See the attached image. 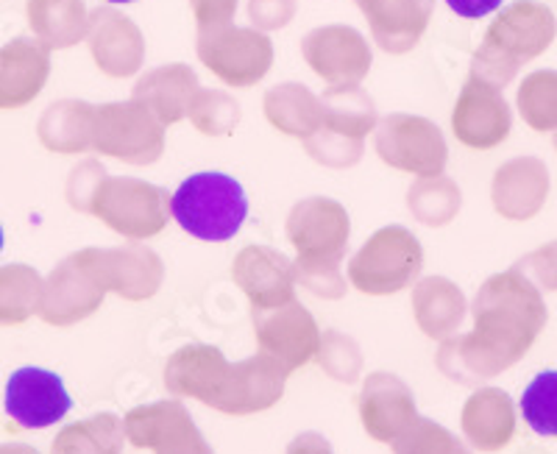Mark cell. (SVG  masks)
<instances>
[{
    "label": "cell",
    "instance_id": "1",
    "mask_svg": "<svg viewBox=\"0 0 557 454\" xmlns=\"http://www.w3.org/2000/svg\"><path fill=\"white\" fill-rule=\"evenodd\" d=\"M555 34L557 23L552 9L535 0H516L487 28L474 57L471 76L496 89H505L513 82L521 64L532 62L549 48Z\"/></svg>",
    "mask_w": 557,
    "mask_h": 454
},
{
    "label": "cell",
    "instance_id": "2",
    "mask_svg": "<svg viewBox=\"0 0 557 454\" xmlns=\"http://www.w3.org/2000/svg\"><path fill=\"white\" fill-rule=\"evenodd\" d=\"M171 218L196 241H232L248 218L246 189L226 173H196L171 196Z\"/></svg>",
    "mask_w": 557,
    "mask_h": 454
},
{
    "label": "cell",
    "instance_id": "3",
    "mask_svg": "<svg viewBox=\"0 0 557 454\" xmlns=\"http://www.w3.org/2000/svg\"><path fill=\"white\" fill-rule=\"evenodd\" d=\"M476 318H482V341L487 348H496L499 363L505 366L527 352L546 312L539 293L516 273H507L487 282L476 302Z\"/></svg>",
    "mask_w": 557,
    "mask_h": 454
},
{
    "label": "cell",
    "instance_id": "4",
    "mask_svg": "<svg viewBox=\"0 0 557 454\" xmlns=\"http://www.w3.org/2000/svg\"><path fill=\"white\" fill-rule=\"evenodd\" d=\"M87 212L112 232L143 241L153 237L171 221V198L162 187L132 176H103L89 198Z\"/></svg>",
    "mask_w": 557,
    "mask_h": 454
},
{
    "label": "cell",
    "instance_id": "5",
    "mask_svg": "<svg viewBox=\"0 0 557 454\" xmlns=\"http://www.w3.org/2000/svg\"><path fill=\"white\" fill-rule=\"evenodd\" d=\"M348 232L351 221L346 207L323 196L298 201L287 218V237L296 246L301 271L310 277H335Z\"/></svg>",
    "mask_w": 557,
    "mask_h": 454
},
{
    "label": "cell",
    "instance_id": "6",
    "mask_svg": "<svg viewBox=\"0 0 557 454\" xmlns=\"http://www.w3.org/2000/svg\"><path fill=\"white\" fill-rule=\"evenodd\" d=\"M92 148L128 164H151L165 151V126L139 101L96 107Z\"/></svg>",
    "mask_w": 557,
    "mask_h": 454
},
{
    "label": "cell",
    "instance_id": "7",
    "mask_svg": "<svg viewBox=\"0 0 557 454\" xmlns=\"http://www.w3.org/2000/svg\"><path fill=\"white\" fill-rule=\"evenodd\" d=\"M376 154L396 171L421 179L441 176L449 159L441 128L416 114H391L376 123Z\"/></svg>",
    "mask_w": 557,
    "mask_h": 454
},
{
    "label": "cell",
    "instance_id": "8",
    "mask_svg": "<svg viewBox=\"0 0 557 454\" xmlns=\"http://www.w3.org/2000/svg\"><path fill=\"white\" fill-rule=\"evenodd\" d=\"M198 59L228 87H251L273 64V45L253 28L223 26L198 32Z\"/></svg>",
    "mask_w": 557,
    "mask_h": 454
},
{
    "label": "cell",
    "instance_id": "9",
    "mask_svg": "<svg viewBox=\"0 0 557 454\" xmlns=\"http://www.w3.org/2000/svg\"><path fill=\"white\" fill-rule=\"evenodd\" d=\"M421 268V246L405 226H385L351 259V279L366 293H393Z\"/></svg>",
    "mask_w": 557,
    "mask_h": 454
},
{
    "label": "cell",
    "instance_id": "10",
    "mask_svg": "<svg viewBox=\"0 0 557 454\" xmlns=\"http://www.w3.org/2000/svg\"><path fill=\"white\" fill-rule=\"evenodd\" d=\"M301 53L330 87H357L371 70V48L351 26L315 28L301 42Z\"/></svg>",
    "mask_w": 557,
    "mask_h": 454
},
{
    "label": "cell",
    "instance_id": "11",
    "mask_svg": "<svg viewBox=\"0 0 557 454\" xmlns=\"http://www.w3.org/2000/svg\"><path fill=\"white\" fill-rule=\"evenodd\" d=\"M7 413L23 429H45L62 421L73 407L62 377L45 368H17L7 382Z\"/></svg>",
    "mask_w": 557,
    "mask_h": 454
},
{
    "label": "cell",
    "instance_id": "12",
    "mask_svg": "<svg viewBox=\"0 0 557 454\" xmlns=\"http://www.w3.org/2000/svg\"><path fill=\"white\" fill-rule=\"evenodd\" d=\"M510 126H513V118H510V107L499 89L471 76L457 98L455 112H451L455 137L462 146L491 151L502 139H507Z\"/></svg>",
    "mask_w": 557,
    "mask_h": 454
},
{
    "label": "cell",
    "instance_id": "13",
    "mask_svg": "<svg viewBox=\"0 0 557 454\" xmlns=\"http://www.w3.org/2000/svg\"><path fill=\"white\" fill-rule=\"evenodd\" d=\"M87 39L101 73L112 78L134 76L146 57V42L139 28L114 9H98L89 14Z\"/></svg>",
    "mask_w": 557,
    "mask_h": 454
},
{
    "label": "cell",
    "instance_id": "14",
    "mask_svg": "<svg viewBox=\"0 0 557 454\" xmlns=\"http://www.w3.org/2000/svg\"><path fill=\"white\" fill-rule=\"evenodd\" d=\"M51 76V48L39 39L17 37L0 48V109H23Z\"/></svg>",
    "mask_w": 557,
    "mask_h": 454
},
{
    "label": "cell",
    "instance_id": "15",
    "mask_svg": "<svg viewBox=\"0 0 557 454\" xmlns=\"http://www.w3.org/2000/svg\"><path fill=\"white\" fill-rule=\"evenodd\" d=\"M376 45L387 53L412 51L432 20L435 0H355Z\"/></svg>",
    "mask_w": 557,
    "mask_h": 454
},
{
    "label": "cell",
    "instance_id": "16",
    "mask_svg": "<svg viewBox=\"0 0 557 454\" xmlns=\"http://www.w3.org/2000/svg\"><path fill=\"white\" fill-rule=\"evenodd\" d=\"M137 446H157L159 454H209L196 427L178 404H157L148 410H137L128 418Z\"/></svg>",
    "mask_w": 557,
    "mask_h": 454
},
{
    "label": "cell",
    "instance_id": "17",
    "mask_svg": "<svg viewBox=\"0 0 557 454\" xmlns=\"http://www.w3.org/2000/svg\"><path fill=\"white\" fill-rule=\"evenodd\" d=\"M198 93V76L187 64H168L139 78L134 101L146 103L162 126L184 121Z\"/></svg>",
    "mask_w": 557,
    "mask_h": 454
},
{
    "label": "cell",
    "instance_id": "18",
    "mask_svg": "<svg viewBox=\"0 0 557 454\" xmlns=\"http://www.w3.org/2000/svg\"><path fill=\"white\" fill-rule=\"evenodd\" d=\"M235 277L246 287L248 296L253 298V304H260V307L287 302L293 293L290 262L273 248H243L235 262Z\"/></svg>",
    "mask_w": 557,
    "mask_h": 454
},
{
    "label": "cell",
    "instance_id": "19",
    "mask_svg": "<svg viewBox=\"0 0 557 454\" xmlns=\"http://www.w3.org/2000/svg\"><path fill=\"white\" fill-rule=\"evenodd\" d=\"M28 26L45 48H73L87 37L89 12L84 0H28Z\"/></svg>",
    "mask_w": 557,
    "mask_h": 454
},
{
    "label": "cell",
    "instance_id": "20",
    "mask_svg": "<svg viewBox=\"0 0 557 454\" xmlns=\"http://www.w3.org/2000/svg\"><path fill=\"white\" fill-rule=\"evenodd\" d=\"M96 107L84 101H59L39 118V139L48 151L82 154L92 148Z\"/></svg>",
    "mask_w": 557,
    "mask_h": 454
},
{
    "label": "cell",
    "instance_id": "21",
    "mask_svg": "<svg viewBox=\"0 0 557 454\" xmlns=\"http://www.w3.org/2000/svg\"><path fill=\"white\" fill-rule=\"evenodd\" d=\"M265 118L287 137L310 139L323 126L321 98L301 84H282L265 95Z\"/></svg>",
    "mask_w": 557,
    "mask_h": 454
},
{
    "label": "cell",
    "instance_id": "22",
    "mask_svg": "<svg viewBox=\"0 0 557 454\" xmlns=\"http://www.w3.org/2000/svg\"><path fill=\"white\" fill-rule=\"evenodd\" d=\"M546 193V176L535 159H516L494 179V204L507 218H530Z\"/></svg>",
    "mask_w": 557,
    "mask_h": 454
},
{
    "label": "cell",
    "instance_id": "23",
    "mask_svg": "<svg viewBox=\"0 0 557 454\" xmlns=\"http://www.w3.org/2000/svg\"><path fill=\"white\" fill-rule=\"evenodd\" d=\"M323 132L362 143L376 128L374 101L360 87H330L321 98Z\"/></svg>",
    "mask_w": 557,
    "mask_h": 454
},
{
    "label": "cell",
    "instance_id": "24",
    "mask_svg": "<svg viewBox=\"0 0 557 454\" xmlns=\"http://www.w3.org/2000/svg\"><path fill=\"white\" fill-rule=\"evenodd\" d=\"M226 363L215 348H187L171 363V385L176 391L193 393L207 402L218 398V385H221L223 373H226Z\"/></svg>",
    "mask_w": 557,
    "mask_h": 454
},
{
    "label": "cell",
    "instance_id": "25",
    "mask_svg": "<svg viewBox=\"0 0 557 454\" xmlns=\"http://www.w3.org/2000/svg\"><path fill=\"white\" fill-rule=\"evenodd\" d=\"M519 112L535 132L557 128V73L539 70L519 87Z\"/></svg>",
    "mask_w": 557,
    "mask_h": 454
},
{
    "label": "cell",
    "instance_id": "26",
    "mask_svg": "<svg viewBox=\"0 0 557 454\" xmlns=\"http://www.w3.org/2000/svg\"><path fill=\"white\" fill-rule=\"evenodd\" d=\"M407 204H410L418 221L426 223V226H441V223H449L460 209V189L444 176L421 179L410 189Z\"/></svg>",
    "mask_w": 557,
    "mask_h": 454
},
{
    "label": "cell",
    "instance_id": "27",
    "mask_svg": "<svg viewBox=\"0 0 557 454\" xmlns=\"http://www.w3.org/2000/svg\"><path fill=\"white\" fill-rule=\"evenodd\" d=\"M262 341L273 348H282L293 363H305L315 346V329L305 309L290 307L271 323H262Z\"/></svg>",
    "mask_w": 557,
    "mask_h": 454
},
{
    "label": "cell",
    "instance_id": "28",
    "mask_svg": "<svg viewBox=\"0 0 557 454\" xmlns=\"http://www.w3.org/2000/svg\"><path fill=\"white\" fill-rule=\"evenodd\" d=\"M521 416L532 432L557 438V371H541L521 393Z\"/></svg>",
    "mask_w": 557,
    "mask_h": 454
},
{
    "label": "cell",
    "instance_id": "29",
    "mask_svg": "<svg viewBox=\"0 0 557 454\" xmlns=\"http://www.w3.org/2000/svg\"><path fill=\"white\" fill-rule=\"evenodd\" d=\"M187 118L193 126L209 137H226L237 128L240 123V107L232 95L218 93V89H198L196 98L190 103Z\"/></svg>",
    "mask_w": 557,
    "mask_h": 454
},
{
    "label": "cell",
    "instance_id": "30",
    "mask_svg": "<svg viewBox=\"0 0 557 454\" xmlns=\"http://www.w3.org/2000/svg\"><path fill=\"white\" fill-rule=\"evenodd\" d=\"M121 449V427L109 416L67 429L53 454H117Z\"/></svg>",
    "mask_w": 557,
    "mask_h": 454
},
{
    "label": "cell",
    "instance_id": "31",
    "mask_svg": "<svg viewBox=\"0 0 557 454\" xmlns=\"http://www.w3.org/2000/svg\"><path fill=\"white\" fill-rule=\"evenodd\" d=\"M37 273L32 268H0V318H23L37 293Z\"/></svg>",
    "mask_w": 557,
    "mask_h": 454
},
{
    "label": "cell",
    "instance_id": "32",
    "mask_svg": "<svg viewBox=\"0 0 557 454\" xmlns=\"http://www.w3.org/2000/svg\"><path fill=\"white\" fill-rule=\"evenodd\" d=\"M307 151H310V157L318 159L321 164H332V168H348V164H355L357 159H360L362 143L318 128V132L307 139Z\"/></svg>",
    "mask_w": 557,
    "mask_h": 454
},
{
    "label": "cell",
    "instance_id": "33",
    "mask_svg": "<svg viewBox=\"0 0 557 454\" xmlns=\"http://www.w3.org/2000/svg\"><path fill=\"white\" fill-rule=\"evenodd\" d=\"M103 176H107V173H103V168L98 162L78 164L76 171L70 173L67 201L76 209H82V212H87L89 198H92V193H96V187L101 184Z\"/></svg>",
    "mask_w": 557,
    "mask_h": 454
},
{
    "label": "cell",
    "instance_id": "34",
    "mask_svg": "<svg viewBox=\"0 0 557 454\" xmlns=\"http://www.w3.org/2000/svg\"><path fill=\"white\" fill-rule=\"evenodd\" d=\"M196 14L198 32H215L232 23L237 12V0H190Z\"/></svg>",
    "mask_w": 557,
    "mask_h": 454
},
{
    "label": "cell",
    "instance_id": "35",
    "mask_svg": "<svg viewBox=\"0 0 557 454\" xmlns=\"http://www.w3.org/2000/svg\"><path fill=\"white\" fill-rule=\"evenodd\" d=\"M296 3L293 0H251L248 14L260 28H282L290 23Z\"/></svg>",
    "mask_w": 557,
    "mask_h": 454
},
{
    "label": "cell",
    "instance_id": "36",
    "mask_svg": "<svg viewBox=\"0 0 557 454\" xmlns=\"http://www.w3.org/2000/svg\"><path fill=\"white\" fill-rule=\"evenodd\" d=\"M446 3H449V9L457 17L480 20L487 17V14H494L505 0H446Z\"/></svg>",
    "mask_w": 557,
    "mask_h": 454
},
{
    "label": "cell",
    "instance_id": "37",
    "mask_svg": "<svg viewBox=\"0 0 557 454\" xmlns=\"http://www.w3.org/2000/svg\"><path fill=\"white\" fill-rule=\"evenodd\" d=\"M107 3H134V0H107Z\"/></svg>",
    "mask_w": 557,
    "mask_h": 454
},
{
    "label": "cell",
    "instance_id": "38",
    "mask_svg": "<svg viewBox=\"0 0 557 454\" xmlns=\"http://www.w3.org/2000/svg\"><path fill=\"white\" fill-rule=\"evenodd\" d=\"M0 251H3V226H0Z\"/></svg>",
    "mask_w": 557,
    "mask_h": 454
}]
</instances>
